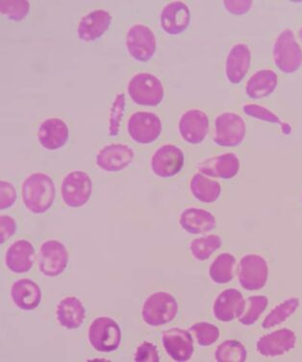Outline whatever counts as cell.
<instances>
[{"mask_svg": "<svg viewBox=\"0 0 302 362\" xmlns=\"http://www.w3.org/2000/svg\"><path fill=\"white\" fill-rule=\"evenodd\" d=\"M190 188L193 197L205 204L216 202L222 193L221 185L218 181L210 180L203 174L193 175L191 180Z\"/></svg>", "mask_w": 302, "mask_h": 362, "instance_id": "obj_28", "label": "cell"}, {"mask_svg": "<svg viewBox=\"0 0 302 362\" xmlns=\"http://www.w3.org/2000/svg\"><path fill=\"white\" fill-rule=\"evenodd\" d=\"M295 332L289 329H277L264 335L257 341V352L265 358H277L285 355L296 347Z\"/></svg>", "mask_w": 302, "mask_h": 362, "instance_id": "obj_13", "label": "cell"}, {"mask_svg": "<svg viewBox=\"0 0 302 362\" xmlns=\"http://www.w3.org/2000/svg\"><path fill=\"white\" fill-rule=\"evenodd\" d=\"M251 52L246 44L233 45L225 62V76L232 84H239L250 70Z\"/></svg>", "mask_w": 302, "mask_h": 362, "instance_id": "obj_20", "label": "cell"}, {"mask_svg": "<svg viewBox=\"0 0 302 362\" xmlns=\"http://www.w3.org/2000/svg\"><path fill=\"white\" fill-rule=\"evenodd\" d=\"M36 252L28 240H18L8 247L5 254V264L15 274L28 273L34 264Z\"/></svg>", "mask_w": 302, "mask_h": 362, "instance_id": "obj_23", "label": "cell"}, {"mask_svg": "<svg viewBox=\"0 0 302 362\" xmlns=\"http://www.w3.org/2000/svg\"><path fill=\"white\" fill-rule=\"evenodd\" d=\"M301 201H302V195H301Z\"/></svg>", "mask_w": 302, "mask_h": 362, "instance_id": "obj_43", "label": "cell"}, {"mask_svg": "<svg viewBox=\"0 0 302 362\" xmlns=\"http://www.w3.org/2000/svg\"><path fill=\"white\" fill-rule=\"evenodd\" d=\"M57 320L67 329H78L84 323L86 310L83 303L76 297L64 298L56 308Z\"/></svg>", "mask_w": 302, "mask_h": 362, "instance_id": "obj_25", "label": "cell"}, {"mask_svg": "<svg viewBox=\"0 0 302 362\" xmlns=\"http://www.w3.org/2000/svg\"><path fill=\"white\" fill-rule=\"evenodd\" d=\"M151 170L159 177L168 178L179 174L184 166V154L179 146L164 145L151 157Z\"/></svg>", "mask_w": 302, "mask_h": 362, "instance_id": "obj_12", "label": "cell"}, {"mask_svg": "<svg viewBox=\"0 0 302 362\" xmlns=\"http://www.w3.org/2000/svg\"><path fill=\"white\" fill-rule=\"evenodd\" d=\"M246 127L243 119L232 112L219 114L215 119L214 142L222 146H237L246 137Z\"/></svg>", "mask_w": 302, "mask_h": 362, "instance_id": "obj_6", "label": "cell"}, {"mask_svg": "<svg viewBox=\"0 0 302 362\" xmlns=\"http://www.w3.org/2000/svg\"><path fill=\"white\" fill-rule=\"evenodd\" d=\"M299 305H301V302H299L298 298L296 297L290 298V299L280 303L271 313L267 314L262 327H263V329H267L284 323L288 318H290L296 313L299 308Z\"/></svg>", "mask_w": 302, "mask_h": 362, "instance_id": "obj_30", "label": "cell"}, {"mask_svg": "<svg viewBox=\"0 0 302 362\" xmlns=\"http://www.w3.org/2000/svg\"><path fill=\"white\" fill-rule=\"evenodd\" d=\"M30 4L26 0H2L0 12L11 21H21L29 14Z\"/></svg>", "mask_w": 302, "mask_h": 362, "instance_id": "obj_35", "label": "cell"}, {"mask_svg": "<svg viewBox=\"0 0 302 362\" xmlns=\"http://www.w3.org/2000/svg\"><path fill=\"white\" fill-rule=\"evenodd\" d=\"M246 310V300L239 290H224L214 303L213 313L219 321L229 323L242 316Z\"/></svg>", "mask_w": 302, "mask_h": 362, "instance_id": "obj_17", "label": "cell"}, {"mask_svg": "<svg viewBox=\"0 0 302 362\" xmlns=\"http://www.w3.org/2000/svg\"><path fill=\"white\" fill-rule=\"evenodd\" d=\"M92 180L87 173L73 171L64 177L61 195L64 202L73 209L84 206L92 195Z\"/></svg>", "mask_w": 302, "mask_h": 362, "instance_id": "obj_7", "label": "cell"}, {"mask_svg": "<svg viewBox=\"0 0 302 362\" xmlns=\"http://www.w3.org/2000/svg\"><path fill=\"white\" fill-rule=\"evenodd\" d=\"M189 332L195 337L198 345L208 347L219 338V329L207 322H198L190 327Z\"/></svg>", "mask_w": 302, "mask_h": 362, "instance_id": "obj_33", "label": "cell"}, {"mask_svg": "<svg viewBox=\"0 0 302 362\" xmlns=\"http://www.w3.org/2000/svg\"><path fill=\"white\" fill-rule=\"evenodd\" d=\"M89 341L92 347L99 353H111L120 347L121 327L110 317H97L89 329Z\"/></svg>", "mask_w": 302, "mask_h": 362, "instance_id": "obj_5", "label": "cell"}, {"mask_svg": "<svg viewBox=\"0 0 302 362\" xmlns=\"http://www.w3.org/2000/svg\"><path fill=\"white\" fill-rule=\"evenodd\" d=\"M17 230V223L14 218L8 216V215H1L0 217V244H4L5 242L14 235Z\"/></svg>", "mask_w": 302, "mask_h": 362, "instance_id": "obj_40", "label": "cell"}, {"mask_svg": "<svg viewBox=\"0 0 302 362\" xmlns=\"http://www.w3.org/2000/svg\"><path fill=\"white\" fill-rule=\"evenodd\" d=\"M162 342L167 354L174 361H190L193 355V340L189 332L179 327L168 329L162 334Z\"/></svg>", "mask_w": 302, "mask_h": 362, "instance_id": "obj_16", "label": "cell"}, {"mask_svg": "<svg viewBox=\"0 0 302 362\" xmlns=\"http://www.w3.org/2000/svg\"><path fill=\"white\" fill-rule=\"evenodd\" d=\"M179 129L183 140L191 145L203 143L207 136L209 119L205 112L190 109L179 119Z\"/></svg>", "mask_w": 302, "mask_h": 362, "instance_id": "obj_14", "label": "cell"}, {"mask_svg": "<svg viewBox=\"0 0 302 362\" xmlns=\"http://www.w3.org/2000/svg\"><path fill=\"white\" fill-rule=\"evenodd\" d=\"M215 358L219 362H243L246 361V349L236 340H226L217 348Z\"/></svg>", "mask_w": 302, "mask_h": 362, "instance_id": "obj_32", "label": "cell"}, {"mask_svg": "<svg viewBox=\"0 0 302 362\" xmlns=\"http://www.w3.org/2000/svg\"><path fill=\"white\" fill-rule=\"evenodd\" d=\"M134 361L137 362H159L158 351L152 343L143 342L135 353Z\"/></svg>", "mask_w": 302, "mask_h": 362, "instance_id": "obj_38", "label": "cell"}, {"mask_svg": "<svg viewBox=\"0 0 302 362\" xmlns=\"http://www.w3.org/2000/svg\"><path fill=\"white\" fill-rule=\"evenodd\" d=\"M236 258L234 255L224 252L212 262L209 269V276L212 281L218 284H226L234 276Z\"/></svg>", "mask_w": 302, "mask_h": 362, "instance_id": "obj_29", "label": "cell"}, {"mask_svg": "<svg viewBox=\"0 0 302 362\" xmlns=\"http://www.w3.org/2000/svg\"><path fill=\"white\" fill-rule=\"evenodd\" d=\"M269 279V266L259 255H245L240 262L239 281L243 289L257 291L263 288Z\"/></svg>", "mask_w": 302, "mask_h": 362, "instance_id": "obj_9", "label": "cell"}, {"mask_svg": "<svg viewBox=\"0 0 302 362\" xmlns=\"http://www.w3.org/2000/svg\"><path fill=\"white\" fill-rule=\"evenodd\" d=\"M134 159V151L124 144H111L103 146L97 154V166L105 172H120L128 167Z\"/></svg>", "mask_w": 302, "mask_h": 362, "instance_id": "obj_15", "label": "cell"}, {"mask_svg": "<svg viewBox=\"0 0 302 362\" xmlns=\"http://www.w3.org/2000/svg\"><path fill=\"white\" fill-rule=\"evenodd\" d=\"M17 199V191L12 183L6 180L0 181V209H9Z\"/></svg>", "mask_w": 302, "mask_h": 362, "instance_id": "obj_39", "label": "cell"}, {"mask_svg": "<svg viewBox=\"0 0 302 362\" xmlns=\"http://www.w3.org/2000/svg\"><path fill=\"white\" fill-rule=\"evenodd\" d=\"M127 132L135 142L141 145H148L157 140L160 136L161 119L151 112H135L127 122Z\"/></svg>", "mask_w": 302, "mask_h": 362, "instance_id": "obj_8", "label": "cell"}, {"mask_svg": "<svg viewBox=\"0 0 302 362\" xmlns=\"http://www.w3.org/2000/svg\"><path fill=\"white\" fill-rule=\"evenodd\" d=\"M253 2L251 0H225L224 5L225 9L232 15H245L253 7Z\"/></svg>", "mask_w": 302, "mask_h": 362, "instance_id": "obj_41", "label": "cell"}, {"mask_svg": "<svg viewBox=\"0 0 302 362\" xmlns=\"http://www.w3.org/2000/svg\"><path fill=\"white\" fill-rule=\"evenodd\" d=\"M298 34H299V38H301V40L302 41V28H301V30H299Z\"/></svg>", "mask_w": 302, "mask_h": 362, "instance_id": "obj_42", "label": "cell"}, {"mask_svg": "<svg viewBox=\"0 0 302 362\" xmlns=\"http://www.w3.org/2000/svg\"><path fill=\"white\" fill-rule=\"evenodd\" d=\"M68 252L65 245L57 240H47L40 247L39 270L42 275L54 278L68 267Z\"/></svg>", "mask_w": 302, "mask_h": 362, "instance_id": "obj_10", "label": "cell"}, {"mask_svg": "<svg viewBox=\"0 0 302 362\" xmlns=\"http://www.w3.org/2000/svg\"><path fill=\"white\" fill-rule=\"evenodd\" d=\"M198 171L211 177L230 180L240 171V161L235 153H227L210 157L198 164Z\"/></svg>", "mask_w": 302, "mask_h": 362, "instance_id": "obj_22", "label": "cell"}, {"mask_svg": "<svg viewBox=\"0 0 302 362\" xmlns=\"http://www.w3.org/2000/svg\"><path fill=\"white\" fill-rule=\"evenodd\" d=\"M129 97L138 105L155 107L165 97V89L158 77L150 73L135 74L127 86Z\"/></svg>", "mask_w": 302, "mask_h": 362, "instance_id": "obj_2", "label": "cell"}, {"mask_svg": "<svg viewBox=\"0 0 302 362\" xmlns=\"http://www.w3.org/2000/svg\"><path fill=\"white\" fill-rule=\"evenodd\" d=\"M180 226L183 230L192 234L208 233L216 228V218L205 209L190 207L180 215Z\"/></svg>", "mask_w": 302, "mask_h": 362, "instance_id": "obj_26", "label": "cell"}, {"mask_svg": "<svg viewBox=\"0 0 302 362\" xmlns=\"http://www.w3.org/2000/svg\"><path fill=\"white\" fill-rule=\"evenodd\" d=\"M11 298L20 310H33L41 303L42 291L32 279H18L11 287Z\"/></svg>", "mask_w": 302, "mask_h": 362, "instance_id": "obj_24", "label": "cell"}, {"mask_svg": "<svg viewBox=\"0 0 302 362\" xmlns=\"http://www.w3.org/2000/svg\"><path fill=\"white\" fill-rule=\"evenodd\" d=\"M21 194L29 211L42 214L52 206L56 192L52 177L44 173H34L23 181Z\"/></svg>", "mask_w": 302, "mask_h": 362, "instance_id": "obj_1", "label": "cell"}, {"mask_svg": "<svg viewBox=\"0 0 302 362\" xmlns=\"http://www.w3.org/2000/svg\"><path fill=\"white\" fill-rule=\"evenodd\" d=\"M277 74L272 70L257 71L246 85V93L253 100H261L271 95L277 89Z\"/></svg>", "mask_w": 302, "mask_h": 362, "instance_id": "obj_27", "label": "cell"}, {"mask_svg": "<svg viewBox=\"0 0 302 362\" xmlns=\"http://www.w3.org/2000/svg\"><path fill=\"white\" fill-rule=\"evenodd\" d=\"M269 305V300L266 296H253L248 298V308L246 313L240 317V323L243 326H251L256 323L257 320L260 318L262 314L266 310Z\"/></svg>", "mask_w": 302, "mask_h": 362, "instance_id": "obj_34", "label": "cell"}, {"mask_svg": "<svg viewBox=\"0 0 302 362\" xmlns=\"http://www.w3.org/2000/svg\"><path fill=\"white\" fill-rule=\"evenodd\" d=\"M222 240L219 235L200 237L195 239L190 245L191 254L198 262H205L215 252L222 247Z\"/></svg>", "mask_w": 302, "mask_h": 362, "instance_id": "obj_31", "label": "cell"}, {"mask_svg": "<svg viewBox=\"0 0 302 362\" xmlns=\"http://www.w3.org/2000/svg\"><path fill=\"white\" fill-rule=\"evenodd\" d=\"M37 136L42 148L47 151H57L68 142V127L59 118L47 119L40 124Z\"/></svg>", "mask_w": 302, "mask_h": 362, "instance_id": "obj_21", "label": "cell"}, {"mask_svg": "<svg viewBox=\"0 0 302 362\" xmlns=\"http://www.w3.org/2000/svg\"><path fill=\"white\" fill-rule=\"evenodd\" d=\"M275 66L282 73L294 74L302 65V49L291 29H285L275 40L272 47Z\"/></svg>", "mask_w": 302, "mask_h": 362, "instance_id": "obj_4", "label": "cell"}, {"mask_svg": "<svg viewBox=\"0 0 302 362\" xmlns=\"http://www.w3.org/2000/svg\"><path fill=\"white\" fill-rule=\"evenodd\" d=\"M179 313L176 298L168 292H156L145 300L142 308L145 323L151 327H160L169 323Z\"/></svg>", "mask_w": 302, "mask_h": 362, "instance_id": "obj_3", "label": "cell"}, {"mask_svg": "<svg viewBox=\"0 0 302 362\" xmlns=\"http://www.w3.org/2000/svg\"><path fill=\"white\" fill-rule=\"evenodd\" d=\"M112 16L108 11L97 9L85 15L79 21L78 34L83 42H91L104 35L110 28Z\"/></svg>", "mask_w": 302, "mask_h": 362, "instance_id": "obj_19", "label": "cell"}, {"mask_svg": "<svg viewBox=\"0 0 302 362\" xmlns=\"http://www.w3.org/2000/svg\"><path fill=\"white\" fill-rule=\"evenodd\" d=\"M160 23L162 28L167 34L171 36L179 35L189 28V7L182 1L169 2L162 10Z\"/></svg>", "mask_w": 302, "mask_h": 362, "instance_id": "obj_18", "label": "cell"}, {"mask_svg": "<svg viewBox=\"0 0 302 362\" xmlns=\"http://www.w3.org/2000/svg\"><path fill=\"white\" fill-rule=\"evenodd\" d=\"M126 47L133 59L147 62L155 54L157 42L150 28L144 25H135L127 32Z\"/></svg>", "mask_w": 302, "mask_h": 362, "instance_id": "obj_11", "label": "cell"}, {"mask_svg": "<svg viewBox=\"0 0 302 362\" xmlns=\"http://www.w3.org/2000/svg\"><path fill=\"white\" fill-rule=\"evenodd\" d=\"M124 109H126V97L121 93L116 95L113 101L110 112L109 134L116 136L120 132L121 119H123Z\"/></svg>", "mask_w": 302, "mask_h": 362, "instance_id": "obj_36", "label": "cell"}, {"mask_svg": "<svg viewBox=\"0 0 302 362\" xmlns=\"http://www.w3.org/2000/svg\"><path fill=\"white\" fill-rule=\"evenodd\" d=\"M243 111L245 112L246 115L260 119V121L283 124L282 122L280 121V119L278 118L277 115H275L274 112L263 107V106L257 105H246L243 106Z\"/></svg>", "mask_w": 302, "mask_h": 362, "instance_id": "obj_37", "label": "cell"}]
</instances>
